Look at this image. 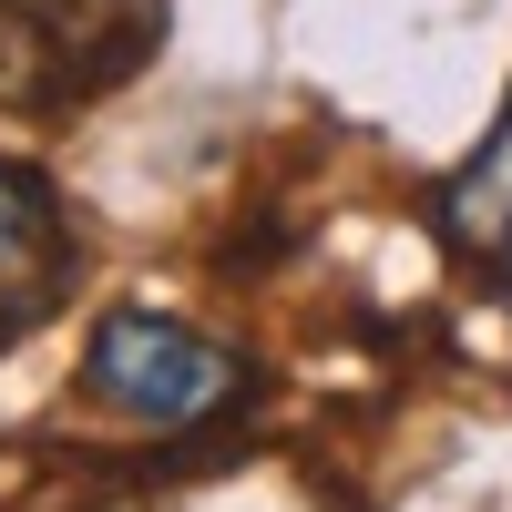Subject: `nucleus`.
I'll list each match as a JSON object with an SVG mask.
<instances>
[{"instance_id":"obj_1","label":"nucleus","mask_w":512,"mask_h":512,"mask_svg":"<svg viewBox=\"0 0 512 512\" xmlns=\"http://www.w3.org/2000/svg\"><path fill=\"white\" fill-rule=\"evenodd\" d=\"M82 400L113 410L123 431H216V420H236L256 400V359L195 318L113 308L82 338Z\"/></svg>"},{"instance_id":"obj_2","label":"nucleus","mask_w":512,"mask_h":512,"mask_svg":"<svg viewBox=\"0 0 512 512\" xmlns=\"http://www.w3.org/2000/svg\"><path fill=\"white\" fill-rule=\"evenodd\" d=\"M164 52V0H0V103L82 113Z\"/></svg>"},{"instance_id":"obj_4","label":"nucleus","mask_w":512,"mask_h":512,"mask_svg":"<svg viewBox=\"0 0 512 512\" xmlns=\"http://www.w3.org/2000/svg\"><path fill=\"white\" fill-rule=\"evenodd\" d=\"M420 226H431V246H441L472 287H502V277H512V93H502V113L482 123V144L420 195Z\"/></svg>"},{"instance_id":"obj_3","label":"nucleus","mask_w":512,"mask_h":512,"mask_svg":"<svg viewBox=\"0 0 512 512\" xmlns=\"http://www.w3.org/2000/svg\"><path fill=\"white\" fill-rule=\"evenodd\" d=\"M82 287V236H72V205L41 164L0 154V349L31 338L41 318H62Z\"/></svg>"}]
</instances>
